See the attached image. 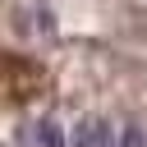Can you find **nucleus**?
<instances>
[{"instance_id":"nucleus-1","label":"nucleus","mask_w":147,"mask_h":147,"mask_svg":"<svg viewBox=\"0 0 147 147\" xmlns=\"http://www.w3.org/2000/svg\"><path fill=\"white\" fill-rule=\"evenodd\" d=\"M69 147H115V129L106 124V119H83L78 129H74V138H69Z\"/></svg>"},{"instance_id":"nucleus-2","label":"nucleus","mask_w":147,"mask_h":147,"mask_svg":"<svg viewBox=\"0 0 147 147\" xmlns=\"http://www.w3.org/2000/svg\"><path fill=\"white\" fill-rule=\"evenodd\" d=\"M23 147H64V133L55 119H37L23 129Z\"/></svg>"}]
</instances>
